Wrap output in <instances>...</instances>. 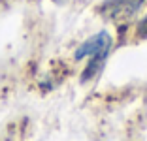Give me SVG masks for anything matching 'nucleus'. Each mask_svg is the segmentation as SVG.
Returning <instances> with one entry per match:
<instances>
[{
	"label": "nucleus",
	"instance_id": "1",
	"mask_svg": "<svg viewBox=\"0 0 147 141\" xmlns=\"http://www.w3.org/2000/svg\"><path fill=\"white\" fill-rule=\"evenodd\" d=\"M111 43H113V40H111V36H109V32L100 30L98 34H94L89 40H85V42L76 49L74 58L76 60H83V58L92 56V55H106L108 56L109 49H111Z\"/></svg>",
	"mask_w": 147,
	"mask_h": 141
},
{
	"label": "nucleus",
	"instance_id": "2",
	"mask_svg": "<svg viewBox=\"0 0 147 141\" xmlns=\"http://www.w3.org/2000/svg\"><path fill=\"white\" fill-rule=\"evenodd\" d=\"M145 0H108L100 11H104L108 17H117V15H132L142 8Z\"/></svg>",
	"mask_w": 147,
	"mask_h": 141
},
{
	"label": "nucleus",
	"instance_id": "3",
	"mask_svg": "<svg viewBox=\"0 0 147 141\" xmlns=\"http://www.w3.org/2000/svg\"><path fill=\"white\" fill-rule=\"evenodd\" d=\"M136 34H138V38H143V40H147V15H145V17H143L142 21L138 23Z\"/></svg>",
	"mask_w": 147,
	"mask_h": 141
}]
</instances>
